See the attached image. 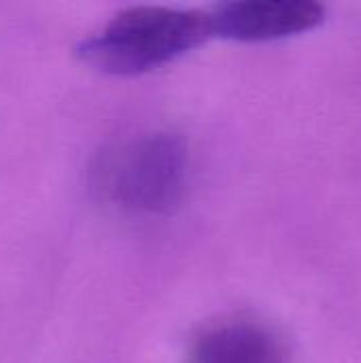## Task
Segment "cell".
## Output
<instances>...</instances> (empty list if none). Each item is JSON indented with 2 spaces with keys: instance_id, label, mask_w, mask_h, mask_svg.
<instances>
[{
  "instance_id": "1",
  "label": "cell",
  "mask_w": 361,
  "mask_h": 363,
  "mask_svg": "<svg viewBox=\"0 0 361 363\" xmlns=\"http://www.w3.org/2000/svg\"><path fill=\"white\" fill-rule=\"evenodd\" d=\"M209 36H213L209 13L134 6L89 36L79 53L104 72L138 74L177 60Z\"/></svg>"
},
{
  "instance_id": "2",
  "label": "cell",
  "mask_w": 361,
  "mask_h": 363,
  "mask_svg": "<svg viewBox=\"0 0 361 363\" xmlns=\"http://www.w3.org/2000/svg\"><path fill=\"white\" fill-rule=\"evenodd\" d=\"M187 151L174 134H149L119 149L106 170L104 189L123 211L157 215L183 194Z\"/></svg>"
},
{
  "instance_id": "3",
  "label": "cell",
  "mask_w": 361,
  "mask_h": 363,
  "mask_svg": "<svg viewBox=\"0 0 361 363\" xmlns=\"http://www.w3.org/2000/svg\"><path fill=\"white\" fill-rule=\"evenodd\" d=\"M323 19L326 6L311 0H243L209 13L213 36L243 43L289 38L321 26Z\"/></svg>"
},
{
  "instance_id": "4",
  "label": "cell",
  "mask_w": 361,
  "mask_h": 363,
  "mask_svg": "<svg viewBox=\"0 0 361 363\" xmlns=\"http://www.w3.org/2000/svg\"><path fill=\"white\" fill-rule=\"evenodd\" d=\"M189 363H294V355L274 325L251 315H232L198 334Z\"/></svg>"
}]
</instances>
